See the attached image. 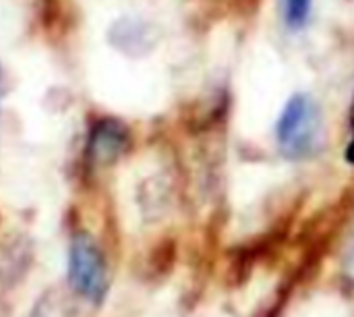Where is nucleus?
<instances>
[{
  "label": "nucleus",
  "instance_id": "nucleus-2",
  "mask_svg": "<svg viewBox=\"0 0 354 317\" xmlns=\"http://www.w3.org/2000/svg\"><path fill=\"white\" fill-rule=\"evenodd\" d=\"M68 289L77 297H81L93 305H102L108 295V289H110L106 257H104L100 245L95 243V239L83 230L71 239Z\"/></svg>",
  "mask_w": 354,
  "mask_h": 317
},
{
  "label": "nucleus",
  "instance_id": "nucleus-7",
  "mask_svg": "<svg viewBox=\"0 0 354 317\" xmlns=\"http://www.w3.org/2000/svg\"><path fill=\"white\" fill-rule=\"evenodd\" d=\"M282 21L288 29H303L313 12V0H280Z\"/></svg>",
  "mask_w": 354,
  "mask_h": 317
},
{
  "label": "nucleus",
  "instance_id": "nucleus-6",
  "mask_svg": "<svg viewBox=\"0 0 354 317\" xmlns=\"http://www.w3.org/2000/svg\"><path fill=\"white\" fill-rule=\"evenodd\" d=\"M75 293L64 289H48L33 305L29 317H75Z\"/></svg>",
  "mask_w": 354,
  "mask_h": 317
},
{
  "label": "nucleus",
  "instance_id": "nucleus-5",
  "mask_svg": "<svg viewBox=\"0 0 354 317\" xmlns=\"http://www.w3.org/2000/svg\"><path fill=\"white\" fill-rule=\"evenodd\" d=\"M110 44L122 54L141 56L158 44V29L149 21L124 17L110 27Z\"/></svg>",
  "mask_w": 354,
  "mask_h": 317
},
{
  "label": "nucleus",
  "instance_id": "nucleus-10",
  "mask_svg": "<svg viewBox=\"0 0 354 317\" xmlns=\"http://www.w3.org/2000/svg\"><path fill=\"white\" fill-rule=\"evenodd\" d=\"M353 131H354V104H353ZM348 160L354 164V135L351 139V147H348Z\"/></svg>",
  "mask_w": 354,
  "mask_h": 317
},
{
  "label": "nucleus",
  "instance_id": "nucleus-3",
  "mask_svg": "<svg viewBox=\"0 0 354 317\" xmlns=\"http://www.w3.org/2000/svg\"><path fill=\"white\" fill-rule=\"evenodd\" d=\"M131 145L129 129L114 118H104L93 125L87 141V156L93 164L106 166L116 162Z\"/></svg>",
  "mask_w": 354,
  "mask_h": 317
},
{
  "label": "nucleus",
  "instance_id": "nucleus-1",
  "mask_svg": "<svg viewBox=\"0 0 354 317\" xmlns=\"http://www.w3.org/2000/svg\"><path fill=\"white\" fill-rule=\"evenodd\" d=\"M324 118L319 104L309 93L292 96L276 125V139L286 158L299 160L315 154L322 141Z\"/></svg>",
  "mask_w": 354,
  "mask_h": 317
},
{
  "label": "nucleus",
  "instance_id": "nucleus-8",
  "mask_svg": "<svg viewBox=\"0 0 354 317\" xmlns=\"http://www.w3.org/2000/svg\"><path fill=\"white\" fill-rule=\"evenodd\" d=\"M342 268H344V276L354 282V226H353L351 237H348V243H346V251H344Z\"/></svg>",
  "mask_w": 354,
  "mask_h": 317
},
{
  "label": "nucleus",
  "instance_id": "nucleus-4",
  "mask_svg": "<svg viewBox=\"0 0 354 317\" xmlns=\"http://www.w3.org/2000/svg\"><path fill=\"white\" fill-rule=\"evenodd\" d=\"M33 262V245L27 235L10 233L0 241V284L17 287L29 272Z\"/></svg>",
  "mask_w": 354,
  "mask_h": 317
},
{
  "label": "nucleus",
  "instance_id": "nucleus-9",
  "mask_svg": "<svg viewBox=\"0 0 354 317\" xmlns=\"http://www.w3.org/2000/svg\"><path fill=\"white\" fill-rule=\"evenodd\" d=\"M6 91H8V83H6V75H4V71L0 66V104H2V100L6 96Z\"/></svg>",
  "mask_w": 354,
  "mask_h": 317
}]
</instances>
